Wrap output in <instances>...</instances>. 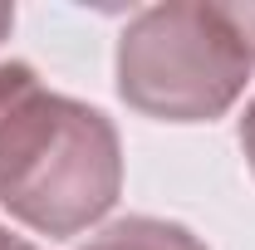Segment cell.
<instances>
[{"label":"cell","mask_w":255,"mask_h":250,"mask_svg":"<svg viewBox=\"0 0 255 250\" xmlns=\"http://www.w3.org/2000/svg\"><path fill=\"white\" fill-rule=\"evenodd\" d=\"M123 196V142L113 118L49 94L25 59H0V206L34 236L69 241Z\"/></svg>","instance_id":"6da1fadb"},{"label":"cell","mask_w":255,"mask_h":250,"mask_svg":"<svg viewBox=\"0 0 255 250\" xmlns=\"http://www.w3.org/2000/svg\"><path fill=\"white\" fill-rule=\"evenodd\" d=\"M255 54L231 10L211 0L147 5L118 34V94L132 113L157 123H211L236 108Z\"/></svg>","instance_id":"7a4b0ae2"},{"label":"cell","mask_w":255,"mask_h":250,"mask_svg":"<svg viewBox=\"0 0 255 250\" xmlns=\"http://www.w3.org/2000/svg\"><path fill=\"white\" fill-rule=\"evenodd\" d=\"M84 250H206V241L167 216H123L113 226H103Z\"/></svg>","instance_id":"3957f363"},{"label":"cell","mask_w":255,"mask_h":250,"mask_svg":"<svg viewBox=\"0 0 255 250\" xmlns=\"http://www.w3.org/2000/svg\"><path fill=\"white\" fill-rule=\"evenodd\" d=\"M226 10H231L236 30L246 34V44H251V54H255V0H246V5H226Z\"/></svg>","instance_id":"277c9868"},{"label":"cell","mask_w":255,"mask_h":250,"mask_svg":"<svg viewBox=\"0 0 255 250\" xmlns=\"http://www.w3.org/2000/svg\"><path fill=\"white\" fill-rule=\"evenodd\" d=\"M241 152H246V162L255 172V98L246 103V118H241Z\"/></svg>","instance_id":"5b68a950"},{"label":"cell","mask_w":255,"mask_h":250,"mask_svg":"<svg viewBox=\"0 0 255 250\" xmlns=\"http://www.w3.org/2000/svg\"><path fill=\"white\" fill-rule=\"evenodd\" d=\"M0 250H39L34 241H25V236H15L10 226H0Z\"/></svg>","instance_id":"8992f818"},{"label":"cell","mask_w":255,"mask_h":250,"mask_svg":"<svg viewBox=\"0 0 255 250\" xmlns=\"http://www.w3.org/2000/svg\"><path fill=\"white\" fill-rule=\"evenodd\" d=\"M10 30H15V5H0V44L10 39Z\"/></svg>","instance_id":"52a82bcc"}]
</instances>
